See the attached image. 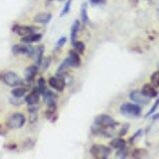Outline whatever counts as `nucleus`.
<instances>
[{
    "label": "nucleus",
    "mask_w": 159,
    "mask_h": 159,
    "mask_svg": "<svg viewBox=\"0 0 159 159\" xmlns=\"http://www.w3.org/2000/svg\"><path fill=\"white\" fill-rule=\"evenodd\" d=\"M11 93H12V96L14 98H21L22 97L25 96V93H26V89L22 88V87H19V88H16V89H12Z\"/></svg>",
    "instance_id": "aec40b11"
},
{
    "label": "nucleus",
    "mask_w": 159,
    "mask_h": 159,
    "mask_svg": "<svg viewBox=\"0 0 159 159\" xmlns=\"http://www.w3.org/2000/svg\"><path fill=\"white\" fill-rule=\"evenodd\" d=\"M34 47L30 46V45H21V44H17L14 45L12 47V52L15 55H19V54H23V55H27V56L32 57L34 54Z\"/></svg>",
    "instance_id": "423d86ee"
},
{
    "label": "nucleus",
    "mask_w": 159,
    "mask_h": 159,
    "mask_svg": "<svg viewBox=\"0 0 159 159\" xmlns=\"http://www.w3.org/2000/svg\"><path fill=\"white\" fill-rule=\"evenodd\" d=\"M72 1H73V0H67V1H66V4H65V6H64V8H63V10H62V12H61V16H62V17L69 13L70 9H71Z\"/></svg>",
    "instance_id": "b1692460"
},
{
    "label": "nucleus",
    "mask_w": 159,
    "mask_h": 159,
    "mask_svg": "<svg viewBox=\"0 0 159 159\" xmlns=\"http://www.w3.org/2000/svg\"><path fill=\"white\" fill-rule=\"evenodd\" d=\"M49 84L50 87L53 88L54 89H56L58 92H63L65 86H66V83L63 80L62 77H52L49 79Z\"/></svg>",
    "instance_id": "6e6552de"
},
{
    "label": "nucleus",
    "mask_w": 159,
    "mask_h": 159,
    "mask_svg": "<svg viewBox=\"0 0 159 159\" xmlns=\"http://www.w3.org/2000/svg\"><path fill=\"white\" fill-rule=\"evenodd\" d=\"M73 46L75 48V51L79 54H83L84 52V50H86V46L81 41H76L75 43H73Z\"/></svg>",
    "instance_id": "412c9836"
},
{
    "label": "nucleus",
    "mask_w": 159,
    "mask_h": 159,
    "mask_svg": "<svg viewBox=\"0 0 159 159\" xmlns=\"http://www.w3.org/2000/svg\"><path fill=\"white\" fill-rule=\"evenodd\" d=\"M42 38V35L41 34H38V33H31L29 35H26V36L22 37V42L25 44H31V43H35V42H38L40 41Z\"/></svg>",
    "instance_id": "4468645a"
},
{
    "label": "nucleus",
    "mask_w": 159,
    "mask_h": 159,
    "mask_svg": "<svg viewBox=\"0 0 159 159\" xmlns=\"http://www.w3.org/2000/svg\"><path fill=\"white\" fill-rule=\"evenodd\" d=\"M91 153L94 158L98 159H106L111 154V148L106 145L101 144H94L91 148Z\"/></svg>",
    "instance_id": "f03ea898"
},
{
    "label": "nucleus",
    "mask_w": 159,
    "mask_h": 159,
    "mask_svg": "<svg viewBox=\"0 0 159 159\" xmlns=\"http://www.w3.org/2000/svg\"><path fill=\"white\" fill-rule=\"evenodd\" d=\"M116 156L119 157V158H124V157L126 156V150L124 149V147L118 149V152H117V155Z\"/></svg>",
    "instance_id": "bb28decb"
},
{
    "label": "nucleus",
    "mask_w": 159,
    "mask_h": 159,
    "mask_svg": "<svg viewBox=\"0 0 159 159\" xmlns=\"http://www.w3.org/2000/svg\"><path fill=\"white\" fill-rule=\"evenodd\" d=\"M43 53H44V47L43 46H38L34 49V54H33V58L36 60V63L40 65L42 59H43Z\"/></svg>",
    "instance_id": "f3484780"
},
{
    "label": "nucleus",
    "mask_w": 159,
    "mask_h": 159,
    "mask_svg": "<svg viewBox=\"0 0 159 159\" xmlns=\"http://www.w3.org/2000/svg\"><path fill=\"white\" fill-rule=\"evenodd\" d=\"M13 32L16 33L19 36H26V35H29L31 33H35V28L30 27V26H20V25H15V26L12 28Z\"/></svg>",
    "instance_id": "9d476101"
},
{
    "label": "nucleus",
    "mask_w": 159,
    "mask_h": 159,
    "mask_svg": "<svg viewBox=\"0 0 159 159\" xmlns=\"http://www.w3.org/2000/svg\"><path fill=\"white\" fill-rule=\"evenodd\" d=\"M39 99H40V93L38 92V89H36V91H33L32 93H30L28 96L25 98V102H26L29 106H36L39 102Z\"/></svg>",
    "instance_id": "9b49d317"
},
{
    "label": "nucleus",
    "mask_w": 159,
    "mask_h": 159,
    "mask_svg": "<svg viewBox=\"0 0 159 159\" xmlns=\"http://www.w3.org/2000/svg\"><path fill=\"white\" fill-rule=\"evenodd\" d=\"M158 106H159V98H157V101H156L155 102H154V106L150 108V111H149L147 112L146 117H147V116H151L152 113L155 112V111H156V108L158 107Z\"/></svg>",
    "instance_id": "a878e982"
},
{
    "label": "nucleus",
    "mask_w": 159,
    "mask_h": 159,
    "mask_svg": "<svg viewBox=\"0 0 159 159\" xmlns=\"http://www.w3.org/2000/svg\"><path fill=\"white\" fill-rule=\"evenodd\" d=\"M52 19V15L47 12H43V13H39L36 16L34 17V21L40 23V24H47L50 22V20Z\"/></svg>",
    "instance_id": "ddd939ff"
},
{
    "label": "nucleus",
    "mask_w": 159,
    "mask_h": 159,
    "mask_svg": "<svg viewBox=\"0 0 159 159\" xmlns=\"http://www.w3.org/2000/svg\"><path fill=\"white\" fill-rule=\"evenodd\" d=\"M146 97H148L149 98H156L157 97V91L154 88L153 84H145L144 86L142 87V91H141Z\"/></svg>",
    "instance_id": "f8f14e48"
},
{
    "label": "nucleus",
    "mask_w": 159,
    "mask_h": 159,
    "mask_svg": "<svg viewBox=\"0 0 159 159\" xmlns=\"http://www.w3.org/2000/svg\"><path fill=\"white\" fill-rule=\"evenodd\" d=\"M150 81H151V83H152V84H153L154 87L159 88V70L151 75Z\"/></svg>",
    "instance_id": "5701e85b"
},
{
    "label": "nucleus",
    "mask_w": 159,
    "mask_h": 159,
    "mask_svg": "<svg viewBox=\"0 0 159 159\" xmlns=\"http://www.w3.org/2000/svg\"><path fill=\"white\" fill-rule=\"evenodd\" d=\"M81 17H82V21L84 24H88L89 23V16H88V4L84 3L81 7Z\"/></svg>",
    "instance_id": "6ab92c4d"
},
{
    "label": "nucleus",
    "mask_w": 159,
    "mask_h": 159,
    "mask_svg": "<svg viewBox=\"0 0 159 159\" xmlns=\"http://www.w3.org/2000/svg\"><path fill=\"white\" fill-rule=\"evenodd\" d=\"M120 111L126 116H139L141 113V108L137 104L125 102L120 107Z\"/></svg>",
    "instance_id": "7ed1b4c3"
},
{
    "label": "nucleus",
    "mask_w": 159,
    "mask_h": 159,
    "mask_svg": "<svg viewBox=\"0 0 159 159\" xmlns=\"http://www.w3.org/2000/svg\"><path fill=\"white\" fill-rule=\"evenodd\" d=\"M0 78H1V81L9 87H19L23 84L22 79L17 74L11 71L2 73L0 75Z\"/></svg>",
    "instance_id": "f257e3e1"
},
{
    "label": "nucleus",
    "mask_w": 159,
    "mask_h": 159,
    "mask_svg": "<svg viewBox=\"0 0 159 159\" xmlns=\"http://www.w3.org/2000/svg\"><path fill=\"white\" fill-rule=\"evenodd\" d=\"M66 62L68 63V65L72 68H79L81 66V58L79 56V53H77L76 51H70L69 52V56L66 59Z\"/></svg>",
    "instance_id": "1a4fd4ad"
},
{
    "label": "nucleus",
    "mask_w": 159,
    "mask_h": 159,
    "mask_svg": "<svg viewBox=\"0 0 159 159\" xmlns=\"http://www.w3.org/2000/svg\"><path fill=\"white\" fill-rule=\"evenodd\" d=\"M80 26H81V23H80L79 20H76L73 23V26L71 28V41L72 44L77 41V36H78V32L80 30Z\"/></svg>",
    "instance_id": "dca6fc26"
},
{
    "label": "nucleus",
    "mask_w": 159,
    "mask_h": 159,
    "mask_svg": "<svg viewBox=\"0 0 159 159\" xmlns=\"http://www.w3.org/2000/svg\"><path fill=\"white\" fill-rule=\"evenodd\" d=\"M70 66L68 65V63L66 62V60L61 64V66L59 67V69H58V76L59 77H63L65 74H66V72L68 71V68H69Z\"/></svg>",
    "instance_id": "4be33fe9"
},
{
    "label": "nucleus",
    "mask_w": 159,
    "mask_h": 159,
    "mask_svg": "<svg viewBox=\"0 0 159 159\" xmlns=\"http://www.w3.org/2000/svg\"><path fill=\"white\" fill-rule=\"evenodd\" d=\"M25 121H26V118L22 113H14L8 118L7 126L13 129L21 128L24 125Z\"/></svg>",
    "instance_id": "20e7f679"
},
{
    "label": "nucleus",
    "mask_w": 159,
    "mask_h": 159,
    "mask_svg": "<svg viewBox=\"0 0 159 159\" xmlns=\"http://www.w3.org/2000/svg\"><path fill=\"white\" fill-rule=\"evenodd\" d=\"M67 42V38L66 37H62V38H60L59 40H58V42H57V48H61L63 45Z\"/></svg>",
    "instance_id": "cd10ccee"
},
{
    "label": "nucleus",
    "mask_w": 159,
    "mask_h": 159,
    "mask_svg": "<svg viewBox=\"0 0 159 159\" xmlns=\"http://www.w3.org/2000/svg\"><path fill=\"white\" fill-rule=\"evenodd\" d=\"M107 0H89L93 5H101V4H104Z\"/></svg>",
    "instance_id": "c85d7f7f"
},
{
    "label": "nucleus",
    "mask_w": 159,
    "mask_h": 159,
    "mask_svg": "<svg viewBox=\"0 0 159 159\" xmlns=\"http://www.w3.org/2000/svg\"><path fill=\"white\" fill-rule=\"evenodd\" d=\"M129 98L132 102H134L135 103H139V104H147L150 101V98L148 97H146L142 92L140 91H133L129 94Z\"/></svg>",
    "instance_id": "0eeeda50"
},
{
    "label": "nucleus",
    "mask_w": 159,
    "mask_h": 159,
    "mask_svg": "<svg viewBox=\"0 0 159 159\" xmlns=\"http://www.w3.org/2000/svg\"><path fill=\"white\" fill-rule=\"evenodd\" d=\"M38 92L40 93H43L45 91H46V84H45V80L43 78H41L38 81Z\"/></svg>",
    "instance_id": "393cba45"
},
{
    "label": "nucleus",
    "mask_w": 159,
    "mask_h": 159,
    "mask_svg": "<svg viewBox=\"0 0 159 159\" xmlns=\"http://www.w3.org/2000/svg\"><path fill=\"white\" fill-rule=\"evenodd\" d=\"M94 124L102 127H108V126H114L116 122L114 119L107 116V114H99L96 118H94Z\"/></svg>",
    "instance_id": "39448f33"
},
{
    "label": "nucleus",
    "mask_w": 159,
    "mask_h": 159,
    "mask_svg": "<svg viewBox=\"0 0 159 159\" xmlns=\"http://www.w3.org/2000/svg\"><path fill=\"white\" fill-rule=\"evenodd\" d=\"M111 146L113 148H116V149H120L125 147V140L122 138H114L113 140L111 142Z\"/></svg>",
    "instance_id": "a211bd4d"
},
{
    "label": "nucleus",
    "mask_w": 159,
    "mask_h": 159,
    "mask_svg": "<svg viewBox=\"0 0 159 159\" xmlns=\"http://www.w3.org/2000/svg\"><path fill=\"white\" fill-rule=\"evenodd\" d=\"M37 71L38 69L36 66H30L26 69V71H25V79H26V81L28 82H31L32 80L35 78L37 74Z\"/></svg>",
    "instance_id": "2eb2a0df"
}]
</instances>
